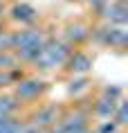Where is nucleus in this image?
<instances>
[{"instance_id":"f257e3e1","label":"nucleus","mask_w":128,"mask_h":133,"mask_svg":"<svg viewBox=\"0 0 128 133\" xmlns=\"http://www.w3.org/2000/svg\"><path fill=\"white\" fill-rule=\"evenodd\" d=\"M72 50L65 41H58V38H47V41L43 43V48L38 50V54L36 59L32 61V65L36 68L38 75H50V72H58L63 70L65 61H67V56L72 54Z\"/></svg>"},{"instance_id":"f03ea898","label":"nucleus","mask_w":128,"mask_h":133,"mask_svg":"<svg viewBox=\"0 0 128 133\" xmlns=\"http://www.w3.org/2000/svg\"><path fill=\"white\" fill-rule=\"evenodd\" d=\"M50 90V84H47V79H43L41 75H27V77H22L20 81H16L11 86V95H14L22 106L25 104H34L38 99H43Z\"/></svg>"},{"instance_id":"7ed1b4c3","label":"nucleus","mask_w":128,"mask_h":133,"mask_svg":"<svg viewBox=\"0 0 128 133\" xmlns=\"http://www.w3.org/2000/svg\"><path fill=\"white\" fill-rule=\"evenodd\" d=\"M90 41H94L101 48H110V50H117V52H124L126 45H128V27L101 23V25L92 27Z\"/></svg>"},{"instance_id":"20e7f679","label":"nucleus","mask_w":128,"mask_h":133,"mask_svg":"<svg viewBox=\"0 0 128 133\" xmlns=\"http://www.w3.org/2000/svg\"><path fill=\"white\" fill-rule=\"evenodd\" d=\"M50 38V34L43 27L27 25V27L11 29V50H25V48H36L41 50L43 43Z\"/></svg>"},{"instance_id":"39448f33","label":"nucleus","mask_w":128,"mask_h":133,"mask_svg":"<svg viewBox=\"0 0 128 133\" xmlns=\"http://www.w3.org/2000/svg\"><path fill=\"white\" fill-rule=\"evenodd\" d=\"M97 11V18L106 25H119V27H126L128 25V7L126 0H108L101 7L94 9Z\"/></svg>"},{"instance_id":"423d86ee","label":"nucleus","mask_w":128,"mask_h":133,"mask_svg":"<svg viewBox=\"0 0 128 133\" xmlns=\"http://www.w3.org/2000/svg\"><path fill=\"white\" fill-rule=\"evenodd\" d=\"M65 108L61 104H56V102H47V104H41L38 108H34L32 111V117H29V122L34 126H38V129H52V126H56L58 122H61V117H63Z\"/></svg>"},{"instance_id":"0eeeda50","label":"nucleus","mask_w":128,"mask_h":133,"mask_svg":"<svg viewBox=\"0 0 128 133\" xmlns=\"http://www.w3.org/2000/svg\"><path fill=\"white\" fill-rule=\"evenodd\" d=\"M90 119H92L90 111H81L79 106H74V108L63 113L58 126H61L63 133H85L90 129Z\"/></svg>"},{"instance_id":"6e6552de","label":"nucleus","mask_w":128,"mask_h":133,"mask_svg":"<svg viewBox=\"0 0 128 133\" xmlns=\"http://www.w3.org/2000/svg\"><path fill=\"white\" fill-rule=\"evenodd\" d=\"M11 25H18V27H27V25H36L41 14H38V9L34 5H29L25 0L20 2H14L11 7L7 9V16H5Z\"/></svg>"},{"instance_id":"1a4fd4ad","label":"nucleus","mask_w":128,"mask_h":133,"mask_svg":"<svg viewBox=\"0 0 128 133\" xmlns=\"http://www.w3.org/2000/svg\"><path fill=\"white\" fill-rule=\"evenodd\" d=\"M94 68V56L83 52V50H72V54L67 56V61L63 65V72L70 75V77H77V75H90Z\"/></svg>"},{"instance_id":"9d476101","label":"nucleus","mask_w":128,"mask_h":133,"mask_svg":"<svg viewBox=\"0 0 128 133\" xmlns=\"http://www.w3.org/2000/svg\"><path fill=\"white\" fill-rule=\"evenodd\" d=\"M90 34H92V27L85 21H74L70 25H65L63 29V41L70 45V48H81L90 41Z\"/></svg>"},{"instance_id":"9b49d317","label":"nucleus","mask_w":128,"mask_h":133,"mask_svg":"<svg viewBox=\"0 0 128 133\" xmlns=\"http://www.w3.org/2000/svg\"><path fill=\"white\" fill-rule=\"evenodd\" d=\"M115 108H117V99H110V97H106V95L99 92V97L92 102L90 115H94V117H99V119H112Z\"/></svg>"},{"instance_id":"f8f14e48","label":"nucleus","mask_w":128,"mask_h":133,"mask_svg":"<svg viewBox=\"0 0 128 133\" xmlns=\"http://www.w3.org/2000/svg\"><path fill=\"white\" fill-rule=\"evenodd\" d=\"M90 88H92V79L88 77V75H77V77H70L65 90H67V97L79 99L81 95H88Z\"/></svg>"},{"instance_id":"ddd939ff","label":"nucleus","mask_w":128,"mask_h":133,"mask_svg":"<svg viewBox=\"0 0 128 133\" xmlns=\"http://www.w3.org/2000/svg\"><path fill=\"white\" fill-rule=\"evenodd\" d=\"M20 108H22V104L11 92L0 90V117H16Z\"/></svg>"},{"instance_id":"4468645a","label":"nucleus","mask_w":128,"mask_h":133,"mask_svg":"<svg viewBox=\"0 0 128 133\" xmlns=\"http://www.w3.org/2000/svg\"><path fill=\"white\" fill-rule=\"evenodd\" d=\"M112 119H115V124L121 126V129H126V126H128V102L124 97L117 102V108H115Z\"/></svg>"},{"instance_id":"2eb2a0df","label":"nucleus","mask_w":128,"mask_h":133,"mask_svg":"<svg viewBox=\"0 0 128 133\" xmlns=\"http://www.w3.org/2000/svg\"><path fill=\"white\" fill-rule=\"evenodd\" d=\"M124 129L115 124V119H101L99 126L94 129V133H121Z\"/></svg>"},{"instance_id":"dca6fc26","label":"nucleus","mask_w":128,"mask_h":133,"mask_svg":"<svg viewBox=\"0 0 128 133\" xmlns=\"http://www.w3.org/2000/svg\"><path fill=\"white\" fill-rule=\"evenodd\" d=\"M101 95H106V97L119 102V99L124 97V88H121V86H115V84H106L103 88H101Z\"/></svg>"},{"instance_id":"f3484780","label":"nucleus","mask_w":128,"mask_h":133,"mask_svg":"<svg viewBox=\"0 0 128 133\" xmlns=\"http://www.w3.org/2000/svg\"><path fill=\"white\" fill-rule=\"evenodd\" d=\"M14 65H18V61H16V56H14L11 50L0 52V70H9V68H14Z\"/></svg>"},{"instance_id":"a211bd4d","label":"nucleus","mask_w":128,"mask_h":133,"mask_svg":"<svg viewBox=\"0 0 128 133\" xmlns=\"http://www.w3.org/2000/svg\"><path fill=\"white\" fill-rule=\"evenodd\" d=\"M22 122L18 117H5L0 122V133H16V129L20 126Z\"/></svg>"},{"instance_id":"6ab92c4d","label":"nucleus","mask_w":128,"mask_h":133,"mask_svg":"<svg viewBox=\"0 0 128 133\" xmlns=\"http://www.w3.org/2000/svg\"><path fill=\"white\" fill-rule=\"evenodd\" d=\"M11 50V29H0V52Z\"/></svg>"},{"instance_id":"aec40b11","label":"nucleus","mask_w":128,"mask_h":133,"mask_svg":"<svg viewBox=\"0 0 128 133\" xmlns=\"http://www.w3.org/2000/svg\"><path fill=\"white\" fill-rule=\"evenodd\" d=\"M14 86V79L9 75V70H0V90H5V88H11Z\"/></svg>"},{"instance_id":"412c9836","label":"nucleus","mask_w":128,"mask_h":133,"mask_svg":"<svg viewBox=\"0 0 128 133\" xmlns=\"http://www.w3.org/2000/svg\"><path fill=\"white\" fill-rule=\"evenodd\" d=\"M16 133H43V129H38V126H34L32 122H22L18 129H16Z\"/></svg>"},{"instance_id":"4be33fe9","label":"nucleus","mask_w":128,"mask_h":133,"mask_svg":"<svg viewBox=\"0 0 128 133\" xmlns=\"http://www.w3.org/2000/svg\"><path fill=\"white\" fill-rule=\"evenodd\" d=\"M83 2H85L90 9H97V7H101L103 2H108V0H83Z\"/></svg>"},{"instance_id":"5701e85b","label":"nucleus","mask_w":128,"mask_h":133,"mask_svg":"<svg viewBox=\"0 0 128 133\" xmlns=\"http://www.w3.org/2000/svg\"><path fill=\"white\" fill-rule=\"evenodd\" d=\"M7 2H5V0H0V21H5V16H7Z\"/></svg>"},{"instance_id":"b1692460","label":"nucleus","mask_w":128,"mask_h":133,"mask_svg":"<svg viewBox=\"0 0 128 133\" xmlns=\"http://www.w3.org/2000/svg\"><path fill=\"white\" fill-rule=\"evenodd\" d=\"M43 133H63V131H61V126H52V129H45V131H43Z\"/></svg>"},{"instance_id":"393cba45","label":"nucleus","mask_w":128,"mask_h":133,"mask_svg":"<svg viewBox=\"0 0 128 133\" xmlns=\"http://www.w3.org/2000/svg\"><path fill=\"white\" fill-rule=\"evenodd\" d=\"M85 133H94V129H88V131H85Z\"/></svg>"}]
</instances>
